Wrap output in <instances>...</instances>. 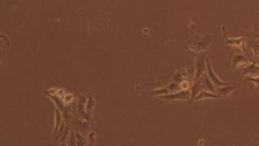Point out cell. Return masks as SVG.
Segmentation results:
<instances>
[{"label":"cell","mask_w":259,"mask_h":146,"mask_svg":"<svg viewBox=\"0 0 259 146\" xmlns=\"http://www.w3.org/2000/svg\"><path fill=\"white\" fill-rule=\"evenodd\" d=\"M207 73H208V75H209V78H210L211 81H212L213 84L214 85V87H215V88H218V87H221V86H229V85L235 84V83H233V82H224V81H221L220 79L217 77L215 72H213V70L212 69L211 65H210V63H209V61L208 58H207Z\"/></svg>","instance_id":"cell-1"},{"label":"cell","mask_w":259,"mask_h":146,"mask_svg":"<svg viewBox=\"0 0 259 146\" xmlns=\"http://www.w3.org/2000/svg\"><path fill=\"white\" fill-rule=\"evenodd\" d=\"M207 69V57L204 53H200L198 58L197 70H196V76L195 81H199L201 77L204 74L205 70Z\"/></svg>","instance_id":"cell-2"},{"label":"cell","mask_w":259,"mask_h":146,"mask_svg":"<svg viewBox=\"0 0 259 146\" xmlns=\"http://www.w3.org/2000/svg\"><path fill=\"white\" fill-rule=\"evenodd\" d=\"M200 82H201L202 87L204 91H211V92L216 93V88L214 87V85L213 84V82L211 81L210 78H209L208 73L207 74H204L200 78Z\"/></svg>","instance_id":"cell-3"},{"label":"cell","mask_w":259,"mask_h":146,"mask_svg":"<svg viewBox=\"0 0 259 146\" xmlns=\"http://www.w3.org/2000/svg\"><path fill=\"white\" fill-rule=\"evenodd\" d=\"M239 86V85L233 84L229 85V86H221L218 88H216V93L220 95L223 97H225L228 95H229L230 93H232L234 90H236L238 87Z\"/></svg>","instance_id":"cell-4"},{"label":"cell","mask_w":259,"mask_h":146,"mask_svg":"<svg viewBox=\"0 0 259 146\" xmlns=\"http://www.w3.org/2000/svg\"><path fill=\"white\" fill-rule=\"evenodd\" d=\"M217 99V98H224L223 96L217 94V93L211 92V91H201L199 93L198 96H196V100H204V99Z\"/></svg>","instance_id":"cell-5"},{"label":"cell","mask_w":259,"mask_h":146,"mask_svg":"<svg viewBox=\"0 0 259 146\" xmlns=\"http://www.w3.org/2000/svg\"><path fill=\"white\" fill-rule=\"evenodd\" d=\"M202 85L201 82L199 81H196L195 83L193 86V91H192V100L193 98H195V96H197L198 93H200L202 91Z\"/></svg>","instance_id":"cell-6"},{"label":"cell","mask_w":259,"mask_h":146,"mask_svg":"<svg viewBox=\"0 0 259 146\" xmlns=\"http://www.w3.org/2000/svg\"><path fill=\"white\" fill-rule=\"evenodd\" d=\"M253 139H254V140H259V135H258L257 137H255V138Z\"/></svg>","instance_id":"cell-7"}]
</instances>
